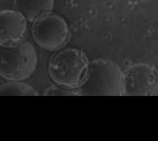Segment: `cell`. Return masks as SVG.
<instances>
[{"label":"cell","mask_w":158,"mask_h":141,"mask_svg":"<svg viewBox=\"0 0 158 141\" xmlns=\"http://www.w3.org/2000/svg\"><path fill=\"white\" fill-rule=\"evenodd\" d=\"M37 63L36 52L29 42L21 40L0 45V75L5 79H28L35 70Z\"/></svg>","instance_id":"obj_1"},{"label":"cell","mask_w":158,"mask_h":141,"mask_svg":"<svg viewBox=\"0 0 158 141\" xmlns=\"http://www.w3.org/2000/svg\"><path fill=\"white\" fill-rule=\"evenodd\" d=\"M88 64L81 52L66 48L51 56L48 63V72L57 85L73 88L82 80Z\"/></svg>","instance_id":"obj_2"},{"label":"cell","mask_w":158,"mask_h":141,"mask_svg":"<svg viewBox=\"0 0 158 141\" xmlns=\"http://www.w3.org/2000/svg\"><path fill=\"white\" fill-rule=\"evenodd\" d=\"M32 23V37L41 48L54 51L61 48L67 41L68 36L67 25L59 15L51 12Z\"/></svg>","instance_id":"obj_3"},{"label":"cell","mask_w":158,"mask_h":141,"mask_svg":"<svg viewBox=\"0 0 158 141\" xmlns=\"http://www.w3.org/2000/svg\"><path fill=\"white\" fill-rule=\"evenodd\" d=\"M83 79L82 91L102 92V94L104 92H118L121 82L118 66L106 60L95 61L88 64Z\"/></svg>","instance_id":"obj_4"},{"label":"cell","mask_w":158,"mask_h":141,"mask_svg":"<svg viewBox=\"0 0 158 141\" xmlns=\"http://www.w3.org/2000/svg\"><path fill=\"white\" fill-rule=\"evenodd\" d=\"M26 18L16 10H5L0 12V45L21 40L27 29Z\"/></svg>","instance_id":"obj_5"},{"label":"cell","mask_w":158,"mask_h":141,"mask_svg":"<svg viewBox=\"0 0 158 141\" xmlns=\"http://www.w3.org/2000/svg\"><path fill=\"white\" fill-rule=\"evenodd\" d=\"M16 10L26 19L33 22L38 18L52 12L54 0H14Z\"/></svg>","instance_id":"obj_6"},{"label":"cell","mask_w":158,"mask_h":141,"mask_svg":"<svg viewBox=\"0 0 158 141\" xmlns=\"http://www.w3.org/2000/svg\"><path fill=\"white\" fill-rule=\"evenodd\" d=\"M0 95L39 96L37 91L30 85L18 81H10L0 86Z\"/></svg>","instance_id":"obj_7"},{"label":"cell","mask_w":158,"mask_h":141,"mask_svg":"<svg viewBox=\"0 0 158 141\" xmlns=\"http://www.w3.org/2000/svg\"><path fill=\"white\" fill-rule=\"evenodd\" d=\"M73 88L57 85H52L44 92V96H71L74 94Z\"/></svg>","instance_id":"obj_8"}]
</instances>
